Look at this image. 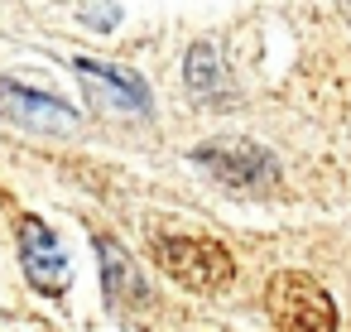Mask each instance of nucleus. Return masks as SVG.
<instances>
[{"instance_id":"nucleus-8","label":"nucleus","mask_w":351,"mask_h":332,"mask_svg":"<svg viewBox=\"0 0 351 332\" xmlns=\"http://www.w3.org/2000/svg\"><path fill=\"white\" fill-rule=\"evenodd\" d=\"M183 78H188V87H193L202 102L221 106L217 97L226 92V68H221L217 44H193V49H188V68H183Z\"/></svg>"},{"instance_id":"nucleus-4","label":"nucleus","mask_w":351,"mask_h":332,"mask_svg":"<svg viewBox=\"0 0 351 332\" xmlns=\"http://www.w3.org/2000/svg\"><path fill=\"white\" fill-rule=\"evenodd\" d=\"M73 73L92 87V97L101 102V106H111V111H130V116H145L149 111V87H145V78H135L130 68H116V63H106V58H73Z\"/></svg>"},{"instance_id":"nucleus-3","label":"nucleus","mask_w":351,"mask_h":332,"mask_svg":"<svg viewBox=\"0 0 351 332\" xmlns=\"http://www.w3.org/2000/svg\"><path fill=\"white\" fill-rule=\"evenodd\" d=\"M193 164H202L217 183H226V188H241V193H250V188H265V183H274L279 178V164H274V154L265 150V145H255V140H207V145H197L193 150Z\"/></svg>"},{"instance_id":"nucleus-5","label":"nucleus","mask_w":351,"mask_h":332,"mask_svg":"<svg viewBox=\"0 0 351 332\" xmlns=\"http://www.w3.org/2000/svg\"><path fill=\"white\" fill-rule=\"evenodd\" d=\"M20 260H25V274L39 294H53V298L68 294V255L39 217L20 222Z\"/></svg>"},{"instance_id":"nucleus-7","label":"nucleus","mask_w":351,"mask_h":332,"mask_svg":"<svg viewBox=\"0 0 351 332\" xmlns=\"http://www.w3.org/2000/svg\"><path fill=\"white\" fill-rule=\"evenodd\" d=\"M97 255H101V279H106L111 308H140V303H145V279L135 274L130 255H125L111 236H97Z\"/></svg>"},{"instance_id":"nucleus-10","label":"nucleus","mask_w":351,"mask_h":332,"mask_svg":"<svg viewBox=\"0 0 351 332\" xmlns=\"http://www.w3.org/2000/svg\"><path fill=\"white\" fill-rule=\"evenodd\" d=\"M346 15H351V10H346Z\"/></svg>"},{"instance_id":"nucleus-9","label":"nucleus","mask_w":351,"mask_h":332,"mask_svg":"<svg viewBox=\"0 0 351 332\" xmlns=\"http://www.w3.org/2000/svg\"><path fill=\"white\" fill-rule=\"evenodd\" d=\"M77 20H87L92 29H111L121 25V5H77Z\"/></svg>"},{"instance_id":"nucleus-2","label":"nucleus","mask_w":351,"mask_h":332,"mask_svg":"<svg viewBox=\"0 0 351 332\" xmlns=\"http://www.w3.org/2000/svg\"><path fill=\"white\" fill-rule=\"evenodd\" d=\"M265 303H269V318H274L279 332H337L332 298L308 274H298V270H279L269 279Z\"/></svg>"},{"instance_id":"nucleus-6","label":"nucleus","mask_w":351,"mask_h":332,"mask_svg":"<svg viewBox=\"0 0 351 332\" xmlns=\"http://www.w3.org/2000/svg\"><path fill=\"white\" fill-rule=\"evenodd\" d=\"M0 106H5L20 126H29V130L68 135V130H77V126H82V121H77V111H73L68 102H58V97H49V92H34V87L15 82V78H0Z\"/></svg>"},{"instance_id":"nucleus-1","label":"nucleus","mask_w":351,"mask_h":332,"mask_svg":"<svg viewBox=\"0 0 351 332\" xmlns=\"http://www.w3.org/2000/svg\"><path fill=\"white\" fill-rule=\"evenodd\" d=\"M154 260L164 274H173L183 289H197V294H212V289L231 284V274H236L226 246H217L207 236H154Z\"/></svg>"}]
</instances>
